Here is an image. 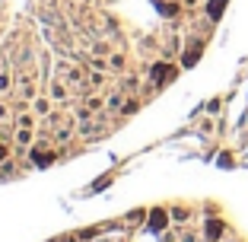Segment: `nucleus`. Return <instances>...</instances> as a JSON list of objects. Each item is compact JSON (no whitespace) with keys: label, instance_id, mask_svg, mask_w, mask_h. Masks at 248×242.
<instances>
[{"label":"nucleus","instance_id":"obj_1","mask_svg":"<svg viewBox=\"0 0 248 242\" xmlns=\"http://www.w3.org/2000/svg\"><path fill=\"white\" fill-rule=\"evenodd\" d=\"M16 83H19V96L26 99V102H32V99L38 96V83H35V74H22V77H19Z\"/></svg>","mask_w":248,"mask_h":242},{"label":"nucleus","instance_id":"obj_2","mask_svg":"<svg viewBox=\"0 0 248 242\" xmlns=\"http://www.w3.org/2000/svg\"><path fill=\"white\" fill-rule=\"evenodd\" d=\"M48 96H51L54 102H67V99H70V89L64 86V80H61V77H54L51 86H48Z\"/></svg>","mask_w":248,"mask_h":242},{"label":"nucleus","instance_id":"obj_3","mask_svg":"<svg viewBox=\"0 0 248 242\" xmlns=\"http://www.w3.org/2000/svg\"><path fill=\"white\" fill-rule=\"evenodd\" d=\"M32 140H35V128H16V134H13V144H16L19 150L32 147Z\"/></svg>","mask_w":248,"mask_h":242},{"label":"nucleus","instance_id":"obj_4","mask_svg":"<svg viewBox=\"0 0 248 242\" xmlns=\"http://www.w3.org/2000/svg\"><path fill=\"white\" fill-rule=\"evenodd\" d=\"M51 96H35L32 99V109H35V115H51Z\"/></svg>","mask_w":248,"mask_h":242},{"label":"nucleus","instance_id":"obj_5","mask_svg":"<svg viewBox=\"0 0 248 242\" xmlns=\"http://www.w3.org/2000/svg\"><path fill=\"white\" fill-rule=\"evenodd\" d=\"M86 80H89V86H93V89H99V86H105V83H108V70H93Z\"/></svg>","mask_w":248,"mask_h":242},{"label":"nucleus","instance_id":"obj_6","mask_svg":"<svg viewBox=\"0 0 248 242\" xmlns=\"http://www.w3.org/2000/svg\"><path fill=\"white\" fill-rule=\"evenodd\" d=\"M124 64H127V58H124L121 51H115V54L108 58V70H111V74H121V70H124Z\"/></svg>","mask_w":248,"mask_h":242},{"label":"nucleus","instance_id":"obj_7","mask_svg":"<svg viewBox=\"0 0 248 242\" xmlns=\"http://www.w3.org/2000/svg\"><path fill=\"white\" fill-rule=\"evenodd\" d=\"M83 105H89L93 112H102L105 99H102V96H95V93H89V96H83Z\"/></svg>","mask_w":248,"mask_h":242},{"label":"nucleus","instance_id":"obj_8","mask_svg":"<svg viewBox=\"0 0 248 242\" xmlns=\"http://www.w3.org/2000/svg\"><path fill=\"white\" fill-rule=\"evenodd\" d=\"M35 112H19V118H16V128H35Z\"/></svg>","mask_w":248,"mask_h":242},{"label":"nucleus","instance_id":"obj_9","mask_svg":"<svg viewBox=\"0 0 248 242\" xmlns=\"http://www.w3.org/2000/svg\"><path fill=\"white\" fill-rule=\"evenodd\" d=\"M166 223H169L166 210H153V213H150V226H153V229H162Z\"/></svg>","mask_w":248,"mask_h":242},{"label":"nucleus","instance_id":"obj_10","mask_svg":"<svg viewBox=\"0 0 248 242\" xmlns=\"http://www.w3.org/2000/svg\"><path fill=\"white\" fill-rule=\"evenodd\" d=\"M54 137H58V144H70V140H73V128L70 125L58 128V131H54Z\"/></svg>","mask_w":248,"mask_h":242},{"label":"nucleus","instance_id":"obj_11","mask_svg":"<svg viewBox=\"0 0 248 242\" xmlns=\"http://www.w3.org/2000/svg\"><path fill=\"white\" fill-rule=\"evenodd\" d=\"M10 89H13V77L7 70H0V96H10Z\"/></svg>","mask_w":248,"mask_h":242},{"label":"nucleus","instance_id":"obj_12","mask_svg":"<svg viewBox=\"0 0 248 242\" xmlns=\"http://www.w3.org/2000/svg\"><path fill=\"white\" fill-rule=\"evenodd\" d=\"M121 93H111V96H105V109H121Z\"/></svg>","mask_w":248,"mask_h":242},{"label":"nucleus","instance_id":"obj_13","mask_svg":"<svg viewBox=\"0 0 248 242\" xmlns=\"http://www.w3.org/2000/svg\"><path fill=\"white\" fill-rule=\"evenodd\" d=\"M137 109H140V102H137V99H127V102L121 105V115H134Z\"/></svg>","mask_w":248,"mask_h":242},{"label":"nucleus","instance_id":"obj_14","mask_svg":"<svg viewBox=\"0 0 248 242\" xmlns=\"http://www.w3.org/2000/svg\"><path fill=\"white\" fill-rule=\"evenodd\" d=\"M121 93H137V77H127L121 83Z\"/></svg>","mask_w":248,"mask_h":242},{"label":"nucleus","instance_id":"obj_15","mask_svg":"<svg viewBox=\"0 0 248 242\" xmlns=\"http://www.w3.org/2000/svg\"><path fill=\"white\" fill-rule=\"evenodd\" d=\"M13 172H16V169H13V162H0V178H10V176H13Z\"/></svg>","mask_w":248,"mask_h":242},{"label":"nucleus","instance_id":"obj_16","mask_svg":"<svg viewBox=\"0 0 248 242\" xmlns=\"http://www.w3.org/2000/svg\"><path fill=\"white\" fill-rule=\"evenodd\" d=\"M70 70H73V67L67 64V61H58V74H54V77H70Z\"/></svg>","mask_w":248,"mask_h":242},{"label":"nucleus","instance_id":"obj_17","mask_svg":"<svg viewBox=\"0 0 248 242\" xmlns=\"http://www.w3.org/2000/svg\"><path fill=\"white\" fill-rule=\"evenodd\" d=\"M166 74H169V70H166V67H162V64H156V67H153V80H156V83H159V80H162V77H166Z\"/></svg>","mask_w":248,"mask_h":242},{"label":"nucleus","instance_id":"obj_18","mask_svg":"<svg viewBox=\"0 0 248 242\" xmlns=\"http://www.w3.org/2000/svg\"><path fill=\"white\" fill-rule=\"evenodd\" d=\"M105 51H108V45H105V42H95L93 45V54H105Z\"/></svg>","mask_w":248,"mask_h":242},{"label":"nucleus","instance_id":"obj_19","mask_svg":"<svg viewBox=\"0 0 248 242\" xmlns=\"http://www.w3.org/2000/svg\"><path fill=\"white\" fill-rule=\"evenodd\" d=\"M143 220V210H134V213H127V223H140Z\"/></svg>","mask_w":248,"mask_h":242},{"label":"nucleus","instance_id":"obj_20","mask_svg":"<svg viewBox=\"0 0 248 242\" xmlns=\"http://www.w3.org/2000/svg\"><path fill=\"white\" fill-rule=\"evenodd\" d=\"M0 162H7V137H0Z\"/></svg>","mask_w":248,"mask_h":242},{"label":"nucleus","instance_id":"obj_21","mask_svg":"<svg viewBox=\"0 0 248 242\" xmlns=\"http://www.w3.org/2000/svg\"><path fill=\"white\" fill-rule=\"evenodd\" d=\"M10 118V109H7V102H0V121H7Z\"/></svg>","mask_w":248,"mask_h":242},{"label":"nucleus","instance_id":"obj_22","mask_svg":"<svg viewBox=\"0 0 248 242\" xmlns=\"http://www.w3.org/2000/svg\"><path fill=\"white\" fill-rule=\"evenodd\" d=\"M54 242H58V239H54Z\"/></svg>","mask_w":248,"mask_h":242}]
</instances>
